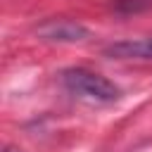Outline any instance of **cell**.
I'll list each match as a JSON object with an SVG mask.
<instances>
[{"instance_id":"cell-1","label":"cell","mask_w":152,"mask_h":152,"mask_svg":"<svg viewBox=\"0 0 152 152\" xmlns=\"http://www.w3.org/2000/svg\"><path fill=\"white\" fill-rule=\"evenodd\" d=\"M62 83L71 95L93 104H109L119 97V88L109 78L93 74L88 69H66L62 74Z\"/></svg>"},{"instance_id":"cell-2","label":"cell","mask_w":152,"mask_h":152,"mask_svg":"<svg viewBox=\"0 0 152 152\" xmlns=\"http://www.w3.org/2000/svg\"><path fill=\"white\" fill-rule=\"evenodd\" d=\"M38 36L43 40H55V43H76L88 36V28L71 19H50L43 26H38Z\"/></svg>"},{"instance_id":"cell-3","label":"cell","mask_w":152,"mask_h":152,"mask_svg":"<svg viewBox=\"0 0 152 152\" xmlns=\"http://www.w3.org/2000/svg\"><path fill=\"white\" fill-rule=\"evenodd\" d=\"M112 59H152V38H135V40H119L104 50Z\"/></svg>"},{"instance_id":"cell-4","label":"cell","mask_w":152,"mask_h":152,"mask_svg":"<svg viewBox=\"0 0 152 152\" xmlns=\"http://www.w3.org/2000/svg\"><path fill=\"white\" fill-rule=\"evenodd\" d=\"M150 7H152V0H114V10L121 14H138Z\"/></svg>"}]
</instances>
